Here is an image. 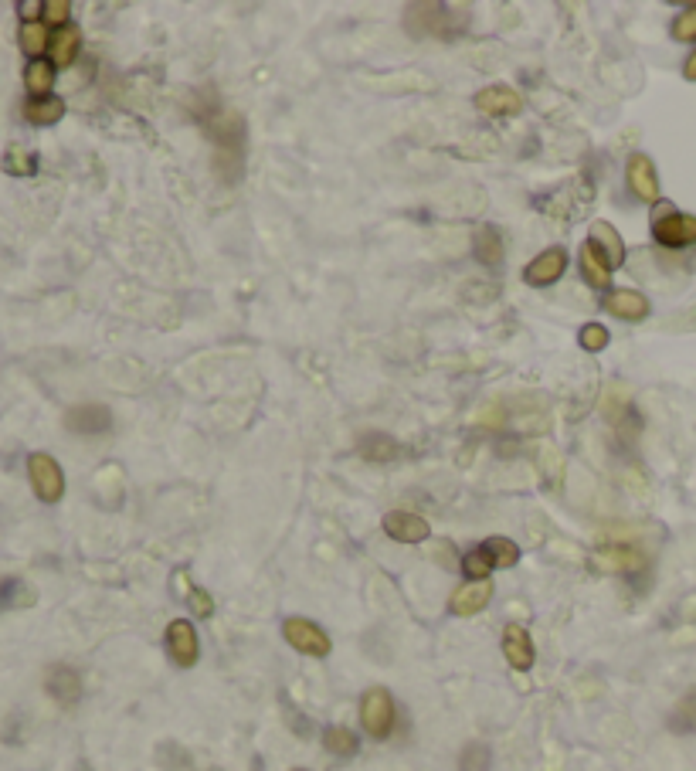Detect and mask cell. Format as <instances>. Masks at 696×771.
Here are the masks:
<instances>
[{"label": "cell", "mask_w": 696, "mask_h": 771, "mask_svg": "<svg viewBox=\"0 0 696 771\" xmlns=\"http://www.w3.org/2000/svg\"><path fill=\"white\" fill-rule=\"evenodd\" d=\"M394 721H398V710H394L391 690L371 687L360 697V724H364V731L371 734L374 741H388L394 731Z\"/></svg>", "instance_id": "1"}, {"label": "cell", "mask_w": 696, "mask_h": 771, "mask_svg": "<svg viewBox=\"0 0 696 771\" xmlns=\"http://www.w3.org/2000/svg\"><path fill=\"white\" fill-rule=\"evenodd\" d=\"M652 235H656V242L663 248H690L696 245V218L663 201L656 218H652Z\"/></svg>", "instance_id": "2"}, {"label": "cell", "mask_w": 696, "mask_h": 771, "mask_svg": "<svg viewBox=\"0 0 696 771\" xmlns=\"http://www.w3.org/2000/svg\"><path fill=\"white\" fill-rule=\"evenodd\" d=\"M28 476H31V486L41 503H58L65 496V473L48 452H31Z\"/></svg>", "instance_id": "3"}, {"label": "cell", "mask_w": 696, "mask_h": 771, "mask_svg": "<svg viewBox=\"0 0 696 771\" xmlns=\"http://www.w3.org/2000/svg\"><path fill=\"white\" fill-rule=\"evenodd\" d=\"M282 636H286V642L296 649V653L313 656V659L330 656V649H333L330 636H326L320 625L309 622V619H299V615H292V619L282 622Z\"/></svg>", "instance_id": "4"}, {"label": "cell", "mask_w": 696, "mask_h": 771, "mask_svg": "<svg viewBox=\"0 0 696 771\" xmlns=\"http://www.w3.org/2000/svg\"><path fill=\"white\" fill-rule=\"evenodd\" d=\"M167 653L177 666L191 670L201 656V642H197V629L187 619H174L167 625Z\"/></svg>", "instance_id": "5"}, {"label": "cell", "mask_w": 696, "mask_h": 771, "mask_svg": "<svg viewBox=\"0 0 696 771\" xmlns=\"http://www.w3.org/2000/svg\"><path fill=\"white\" fill-rule=\"evenodd\" d=\"M384 534L391 537V541L398 544H421L432 537V527H428L425 517H418V513H408V510H391L388 517H384Z\"/></svg>", "instance_id": "6"}, {"label": "cell", "mask_w": 696, "mask_h": 771, "mask_svg": "<svg viewBox=\"0 0 696 771\" xmlns=\"http://www.w3.org/2000/svg\"><path fill=\"white\" fill-rule=\"evenodd\" d=\"M625 181H629L632 194L639 197V201H646V204L659 201V174L646 153H632L629 167H625Z\"/></svg>", "instance_id": "7"}, {"label": "cell", "mask_w": 696, "mask_h": 771, "mask_svg": "<svg viewBox=\"0 0 696 771\" xmlns=\"http://www.w3.org/2000/svg\"><path fill=\"white\" fill-rule=\"evenodd\" d=\"M564 272H567V252L564 248H544L534 262H527L523 279H527L530 286H554V282H561Z\"/></svg>", "instance_id": "8"}, {"label": "cell", "mask_w": 696, "mask_h": 771, "mask_svg": "<svg viewBox=\"0 0 696 771\" xmlns=\"http://www.w3.org/2000/svg\"><path fill=\"white\" fill-rule=\"evenodd\" d=\"M476 109L483 116H517L523 109V96L513 85H486L483 92L476 96Z\"/></svg>", "instance_id": "9"}, {"label": "cell", "mask_w": 696, "mask_h": 771, "mask_svg": "<svg viewBox=\"0 0 696 771\" xmlns=\"http://www.w3.org/2000/svg\"><path fill=\"white\" fill-rule=\"evenodd\" d=\"M503 656L506 663L520 673H527L530 666H534L537 653H534V642H530V632L523 629V625H506L503 629Z\"/></svg>", "instance_id": "10"}, {"label": "cell", "mask_w": 696, "mask_h": 771, "mask_svg": "<svg viewBox=\"0 0 696 771\" xmlns=\"http://www.w3.org/2000/svg\"><path fill=\"white\" fill-rule=\"evenodd\" d=\"M605 310L618 316V320H629V323H639L649 316V299L639 293V289H612L605 296Z\"/></svg>", "instance_id": "11"}, {"label": "cell", "mask_w": 696, "mask_h": 771, "mask_svg": "<svg viewBox=\"0 0 696 771\" xmlns=\"http://www.w3.org/2000/svg\"><path fill=\"white\" fill-rule=\"evenodd\" d=\"M581 272H584V279H588V286H595V289H612V269L615 265L608 262V255L601 252V248L591 242H584L581 245Z\"/></svg>", "instance_id": "12"}, {"label": "cell", "mask_w": 696, "mask_h": 771, "mask_svg": "<svg viewBox=\"0 0 696 771\" xmlns=\"http://www.w3.org/2000/svg\"><path fill=\"white\" fill-rule=\"evenodd\" d=\"M45 690L58 704L72 707L75 700L82 697V676L72 670V666H51L48 676H45Z\"/></svg>", "instance_id": "13"}, {"label": "cell", "mask_w": 696, "mask_h": 771, "mask_svg": "<svg viewBox=\"0 0 696 771\" xmlns=\"http://www.w3.org/2000/svg\"><path fill=\"white\" fill-rule=\"evenodd\" d=\"M109 422H113V415H109L106 405H79V408H72V411L65 415L68 432H79V435H99V432H106Z\"/></svg>", "instance_id": "14"}, {"label": "cell", "mask_w": 696, "mask_h": 771, "mask_svg": "<svg viewBox=\"0 0 696 771\" xmlns=\"http://www.w3.org/2000/svg\"><path fill=\"white\" fill-rule=\"evenodd\" d=\"M489 598H493V585H489V581H469V585L455 588L449 608H452L455 615H462V619H466V615L483 612V608L489 605Z\"/></svg>", "instance_id": "15"}, {"label": "cell", "mask_w": 696, "mask_h": 771, "mask_svg": "<svg viewBox=\"0 0 696 771\" xmlns=\"http://www.w3.org/2000/svg\"><path fill=\"white\" fill-rule=\"evenodd\" d=\"M79 48H82V31L65 24L51 34V45H48V55H51V65H72L79 58Z\"/></svg>", "instance_id": "16"}, {"label": "cell", "mask_w": 696, "mask_h": 771, "mask_svg": "<svg viewBox=\"0 0 696 771\" xmlns=\"http://www.w3.org/2000/svg\"><path fill=\"white\" fill-rule=\"evenodd\" d=\"M62 116H65V99L58 96L24 102V119H28L31 126H55L62 123Z\"/></svg>", "instance_id": "17"}, {"label": "cell", "mask_w": 696, "mask_h": 771, "mask_svg": "<svg viewBox=\"0 0 696 771\" xmlns=\"http://www.w3.org/2000/svg\"><path fill=\"white\" fill-rule=\"evenodd\" d=\"M472 252H476V259L483 265H500L503 262V235L493 225L476 228V235H472Z\"/></svg>", "instance_id": "18"}, {"label": "cell", "mask_w": 696, "mask_h": 771, "mask_svg": "<svg viewBox=\"0 0 696 771\" xmlns=\"http://www.w3.org/2000/svg\"><path fill=\"white\" fill-rule=\"evenodd\" d=\"M591 242L608 255V262L612 265L625 262V242H622V235L615 231V225H608V221H591Z\"/></svg>", "instance_id": "19"}, {"label": "cell", "mask_w": 696, "mask_h": 771, "mask_svg": "<svg viewBox=\"0 0 696 771\" xmlns=\"http://www.w3.org/2000/svg\"><path fill=\"white\" fill-rule=\"evenodd\" d=\"M323 748L330 751V755H337V758H354L357 751H360V741H357V734L350 731V727L333 724V727H326V731H323Z\"/></svg>", "instance_id": "20"}, {"label": "cell", "mask_w": 696, "mask_h": 771, "mask_svg": "<svg viewBox=\"0 0 696 771\" xmlns=\"http://www.w3.org/2000/svg\"><path fill=\"white\" fill-rule=\"evenodd\" d=\"M24 85H28L34 99H45L51 85H55V65L45 62V58H34V62L24 68Z\"/></svg>", "instance_id": "21"}, {"label": "cell", "mask_w": 696, "mask_h": 771, "mask_svg": "<svg viewBox=\"0 0 696 771\" xmlns=\"http://www.w3.org/2000/svg\"><path fill=\"white\" fill-rule=\"evenodd\" d=\"M598 568L629 575V571L642 568V558L635 551H629V547H605V551H598Z\"/></svg>", "instance_id": "22"}, {"label": "cell", "mask_w": 696, "mask_h": 771, "mask_svg": "<svg viewBox=\"0 0 696 771\" xmlns=\"http://www.w3.org/2000/svg\"><path fill=\"white\" fill-rule=\"evenodd\" d=\"M17 45H21V51L24 55H31V62L34 58H41V51H48V45H51V34H48V28L45 24H21V34H17Z\"/></svg>", "instance_id": "23"}, {"label": "cell", "mask_w": 696, "mask_h": 771, "mask_svg": "<svg viewBox=\"0 0 696 771\" xmlns=\"http://www.w3.org/2000/svg\"><path fill=\"white\" fill-rule=\"evenodd\" d=\"M483 551L489 554V561H493V568H513V564L520 561V547L513 541H506V537H489L486 544H479Z\"/></svg>", "instance_id": "24"}, {"label": "cell", "mask_w": 696, "mask_h": 771, "mask_svg": "<svg viewBox=\"0 0 696 771\" xmlns=\"http://www.w3.org/2000/svg\"><path fill=\"white\" fill-rule=\"evenodd\" d=\"M401 445L388 439V435H367L364 442H360V456L364 459H377V462H388V459H398Z\"/></svg>", "instance_id": "25"}, {"label": "cell", "mask_w": 696, "mask_h": 771, "mask_svg": "<svg viewBox=\"0 0 696 771\" xmlns=\"http://www.w3.org/2000/svg\"><path fill=\"white\" fill-rule=\"evenodd\" d=\"M669 727H673L676 734H690V731H696V687L686 693L680 704H676L673 714H669Z\"/></svg>", "instance_id": "26"}, {"label": "cell", "mask_w": 696, "mask_h": 771, "mask_svg": "<svg viewBox=\"0 0 696 771\" xmlns=\"http://www.w3.org/2000/svg\"><path fill=\"white\" fill-rule=\"evenodd\" d=\"M4 170L7 174H14V177H31L34 170H38V157L28 150V147H14L7 150V157H4Z\"/></svg>", "instance_id": "27"}, {"label": "cell", "mask_w": 696, "mask_h": 771, "mask_svg": "<svg viewBox=\"0 0 696 771\" xmlns=\"http://www.w3.org/2000/svg\"><path fill=\"white\" fill-rule=\"evenodd\" d=\"M462 575L469 581H489V575H493V561H489V554L483 547H476V551H469L466 558H462Z\"/></svg>", "instance_id": "28"}, {"label": "cell", "mask_w": 696, "mask_h": 771, "mask_svg": "<svg viewBox=\"0 0 696 771\" xmlns=\"http://www.w3.org/2000/svg\"><path fill=\"white\" fill-rule=\"evenodd\" d=\"M608 340H612V337H608L605 323H584L581 333H578V344L588 350V354H598V350H605Z\"/></svg>", "instance_id": "29"}, {"label": "cell", "mask_w": 696, "mask_h": 771, "mask_svg": "<svg viewBox=\"0 0 696 771\" xmlns=\"http://www.w3.org/2000/svg\"><path fill=\"white\" fill-rule=\"evenodd\" d=\"M459 771H489V748L472 741L459 758Z\"/></svg>", "instance_id": "30"}, {"label": "cell", "mask_w": 696, "mask_h": 771, "mask_svg": "<svg viewBox=\"0 0 696 771\" xmlns=\"http://www.w3.org/2000/svg\"><path fill=\"white\" fill-rule=\"evenodd\" d=\"M184 595H187V605H191V612L201 615V619H208V615L214 612V598H211L204 588H197V585H191V581H187V591H184Z\"/></svg>", "instance_id": "31"}, {"label": "cell", "mask_w": 696, "mask_h": 771, "mask_svg": "<svg viewBox=\"0 0 696 771\" xmlns=\"http://www.w3.org/2000/svg\"><path fill=\"white\" fill-rule=\"evenodd\" d=\"M673 38H676V41H696V4L686 7L683 14H676V21H673Z\"/></svg>", "instance_id": "32"}, {"label": "cell", "mask_w": 696, "mask_h": 771, "mask_svg": "<svg viewBox=\"0 0 696 771\" xmlns=\"http://www.w3.org/2000/svg\"><path fill=\"white\" fill-rule=\"evenodd\" d=\"M68 17H72V4L68 0H45V21L55 28H65Z\"/></svg>", "instance_id": "33"}, {"label": "cell", "mask_w": 696, "mask_h": 771, "mask_svg": "<svg viewBox=\"0 0 696 771\" xmlns=\"http://www.w3.org/2000/svg\"><path fill=\"white\" fill-rule=\"evenodd\" d=\"M17 14L24 17V24H38V17H45V4H41V0H21Z\"/></svg>", "instance_id": "34"}, {"label": "cell", "mask_w": 696, "mask_h": 771, "mask_svg": "<svg viewBox=\"0 0 696 771\" xmlns=\"http://www.w3.org/2000/svg\"><path fill=\"white\" fill-rule=\"evenodd\" d=\"M506 422V411H503V405H486L483 411H479V425H486V428H500Z\"/></svg>", "instance_id": "35"}, {"label": "cell", "mask_w": 696, "mask_h": 771, "mask_svg": "<svg viewBox=\"0 0 696 771\" xmlns=\"http://www.w3.org/2000/svg\"><path fill=\"white\" fill-rule=\"evenodd\" d=\"M683 75L690 82H696V48L690 51V58H686V65H683Z\"/></svg>", "instance_id": "36"}, {"label": "cell", "mask_w": 696, "mask_h": 771, "mask_svg": "<svg viewBox=\"0 0 696 771\" xmlns=\"http://www.w3.org/2000/svg\"><path fill=\"white\" fill-rule=\"evenodd\" d=\"M296 771H306V768H296Z\"/></svg>", "instance_id": "37"}]
</instances>
